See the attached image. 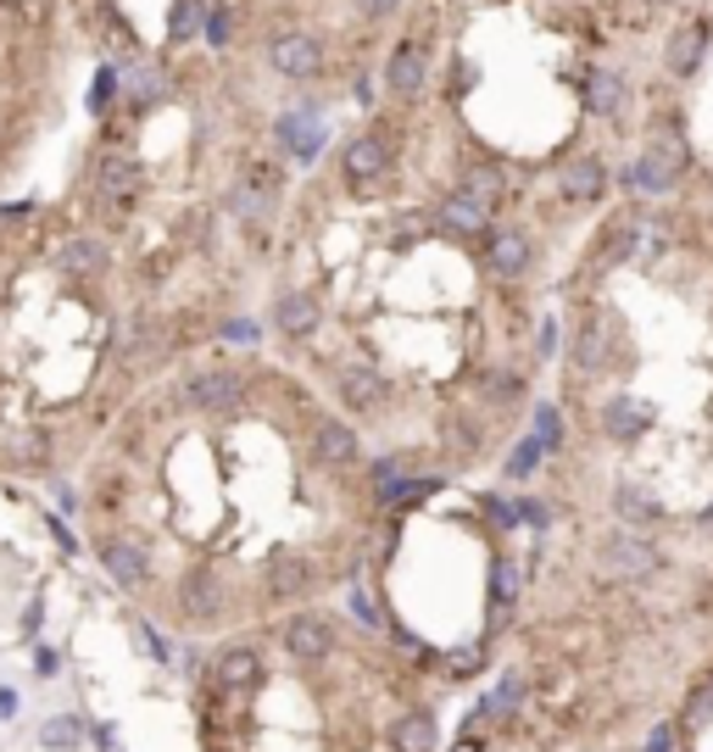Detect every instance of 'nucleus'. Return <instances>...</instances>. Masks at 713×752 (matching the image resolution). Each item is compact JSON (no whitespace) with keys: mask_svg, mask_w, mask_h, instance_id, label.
I'll use <instances>...</instances> for the list:
<instances>
[{"mask_svg":"<svg viewBox=\"0 0 713 752\" xmlns=\"http://www.w3.org/2000/svg\"><path fill=\"white\" fill-rule=\"evenodd\" d=\"M524 580L474 708L530 752H663L713 658V195H619L552 295L530 435L491 474Z\"/></svg>","mask_w":713,"mask_h":752,"instance_id":"obj_1","label":"nucleus"},{"mask_svg":"<svg viewBox=\"0 0 713 752\" xmlns=\"http://www.w3.org/2000/svg\"><path fill=\"white\" fill-rule=\"evenodd\" d=\"M574 245L413 107L369 96L307 157L251 329L396 485H474L535 424Z\"/></svg>","mask_w":713,"mask_h":752,"instance_id":"obj_2","label":"nucleus"},{"mask_svg":"<svg viewBox=\"0 0 713 752\" xmlns=\"http://www.w3.org/2000/svg\"><path fill=\"white\" fill-rule=\"evenodd\" d=\"M396 480L257 340L179 357L62 491L73 552L129 624L173 652L345 602Z\"/></svg>","mask_w":713,"mask_h":752,"instance_id":"obj_3","label":"nucleus"},{"mask_svg":"<svg viewBox=\"0 0 713 752\" xmlns=\"http://www.w3.org/2000/svg\"><path fill=\"white\" fill-rule=\"evenodd\" d=\"M96 29L84 134L51 184L112 251L134 307L173 368L218 340H245L273 273L284 207L301 179L290 107L218 57L195 29L151 46Z\"/></svg>","mask_w":713,"mask_h":752,"instance_id":"obj_4","label":"nucleus"},{"mask_svg":"<svg viewBox=\"0 0 713 752\" xmlns=\"http://www.w3.org/2000/svg\"><path fill=\"white\" fill-rule=\"evenodd\" d=\"M691 0H413L369 96L574 234L669 190V40Z\"/></svg>","mask_w":713,"mask_h":752,"instance_id":"obj_5","label":"nucleus"},{"mask_svg":"<svg viewBox=\"0 0 713 752\" xmlns=\"http://www.w3.org/2000/svg\"><path fill=\"white\" fill-rule=\"evenodd\" d=\"M162 368L123 268L57 190L0 207V485L62 497Z\"/></svg>","mask_w":713,"mask_h":752,"instance_id":"obj_6","label":"nucleus"},{"mask_svg":"<svg viewBox=\"0 0 713 752\" xmlns=\"http://www.w3.org/2000/svg\"><path fill=\"white\" fill-rule=\"evenodd\" d=\"M190 752H446L469 691L363 602L179 652Z\"/></svg>","mask_w":713,"mask_h":752,"instance_id":"obj_7","label":"nucleus"},{"mask_svg":"<svg viewBox=\"0 0 713 752\" xmlns=\"http://www.w3.org/2000/svg\"><path fill=\"white\" fill-rule=\"evenodd\" d=\"M519 580L524 519L496 480L396 485L356 602L474 696L502 658Z\"/></svg>","mask_w":713,"mask_h":752,"instance_id":"obj_8","label":"nucleus"},{"mask_svg":"<svg viewBox=\"0 0 713 752\" xmlns=\"http://www.w3.org/2000/svg\"><path fill=\"white\" fill-rule=\"evenodd\" d=\"M413 0H179V18L295 118L369 101Z\"/></svg>","mask_w":713,"mask_h":752,"instance_id":"obj_9","label":"nucleus"},{"mask_svg":"<svg viewBox=\"0 0 713 752\" xmlns=\"http://www.w3.org/2000/svg\"><path fill=\"white\" fill-rule=\"evenodd\" d=\"M96 29V0H0V207L68 123Z\"/></svg>","mask_w":713,"mask_h":752,"instance_id":"obj_10","label":"nucleus"},{"mask_svg":"<svg viewBox=\"0 0 713 752\" xmlns=\"http://www.w3.org/2000/svg\"><path fill=\"white\" fill-rule=\"evenodd\" d=\"M669 168L713 195V0H691L669 40Z\"/></svg>","mask_w":713,"mask_h":752,"instance_id":"obj_11","label":"nucleus"},{"mask_svg":"<svg viewBox=\"0 0 713 752\" xmlns=\"http://www.w3.org/2000/svg\"><path fill=\"white\" fill-rule=\"evenodd\" d=\"M663 752H713V658L691 674V685L669 719Z\"/></svg>","mask_w":713,"mask_h":752,"instance_id":"obj_12","label":"nucleus"}]
</instances>
